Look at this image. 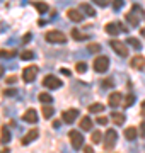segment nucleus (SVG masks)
I'll list each match as a JSON object with an SVG mask.
<instances>
[{"label":"nucleus","instance_id":"f257e3e1","mask_svg":"<svg viewBox=\"0 0 145 153\" xmlns=\"http://www.w3.org/2000/svg\"><path fill=\"white\" fill-rule=\"evenodd\" d=\"M132 9H133V10L126 14V21L130 22V26L135 27V26L140 24V17L144 16V10H142V7H138V5H133Z\"/></svg>","mask_w":145,"mask_h":153},{"label":"nucleus","instance_id":"f03ea898","mask_svg":"<svg viewBox=\"0 0 145 153\" xmlns=\"http://www.w3.org/2000/svg\"><path fill=\"white\" fill-rule=\"evenodd\" d=\"M45 39L48 41V43H65L67 41V36L61 33V31H48V33L45 34Z\"/></svg>","mask_w":145,"mask_h":153},{"label":"nucleus","instance_id":"7ed1b4c3","mask_svg":"<svg viewBox=\"0 0 145 153\" xmlns=\"http://www.w3.org/2000/svg\"><path fill=\"white\" fill-rule=\"evenodd\" d=\"M68 138H70V143H72V146L75 148V150L84 148V136H82L77 129H72V131L68 133Z\"/></svg>","mask_w":145,"mask_h":153},{"label":"nucleus","instance_id":"20e7f679","mask_svg":"<svg viewBox=\"0 0 145 153\" xmlns=\"http://www.w3.org/2000/svg\"><path fill=\"white\" fill-rule=\"evenodd\" d=\"M92 66H94V70L97 73H104L109 68V60H108L106 56H97L94 60V63H92Z\"/></svg>","mask_w":145,"mask_h":153},{"label":"nucleus","instance_id":"39448f33","mask_svg":"<svg viewBox=\"0 0 145 153\" xmlns=\"http://www.w3.org/2000/svg\"><path fill=\"white\" fill-rule=\"evenodd\" d=\"M116 140H118V134L114 129H108L106 134H104V148L106 150H113L114 145H116Z\"/></svg>","mask_w":145,"mask_h":153},{"label":"nucleus","instance_id":"423d86ee","mask_svg":"<svg viewBox=\"0 0 145 153\" xmlns=\"http://www.w3.org/2000/svg\"><path fill=\"white\" fill-rule=\"evenodd\" d=\"M43 85H45L46 88L55 90V88L61 87V80L58 78V76H55V75H46L45 78H43Z\"/></svg>","mask_w":145,"mask_h":153},{"label":"nucleus","instance_id":"0eeeda50","mask_svg":"<svg viewBox=\"0 0 145 153\" xmlns=\"http://www.w3.org/2000/svg\"><path fill=\"white\" fill-rule=\"evenodd\" d=\"M111 48L116 51V55H120L121 58H125V56H128V48H126V44L121 43V41H118V39H111Z\"/></svg>","mask_w":145,"mask_h":153},{"label":"nucleus","instance_id":"6e6552de","mask_svg":"<svg viewBox=\"0 0 145 153\" xmlns=\"http://www.w3.org/2000/svg\"><path fill=\"white\" fill-rule=\"evenodd\" d=\"M36 75H38V66H34V65H31V66H26L22 70V80L24 82H33L34 78H36Z\"/></svg>","mask_w":145,"mask_h":153},{"label":"nucleus","instance_id":"1a4fd4ad","mask_svg":"<svg viewBox=\"0 0 145 153\" xmlns=\"http://www.w3.org/2000/svg\"><path fill=\"white\" fill-rule=\"evenodd\" d=\"M77 117H78V109H67V111H63V114H61V119L67 124H72Z\"/></svg>","mask_w":145,"mask_h":153},{"label":"nucleus","instance_id":"9d476101","mask_svg":"<svg viewBox=\"0 0 145 153\" xmlns=\"http://www.w3.org/2000/svg\"><path fill=\"white\" fill-rule=\"evenodd\" d=\"M22 121H26V123H29V124H34V123H38V112H36V109L29 107V109L22 114Z\"/></svg>","mask_w":145,"mask_h":153},{"label":"nucleus","instance_id":"9b49d317","mask_svg":"<svg viewBox=\"0 0 145 153\" xmlns=\"http://www.w3.org/2000/svg\"><path fill=\"white\" fill-rule=\"evenodd\" d=\"M121 102H123V95L120 92L109 94V97H108V104H109V107H120Z\"/></svg>","mask_w":145,"mask_h":153},{"label":"nucleus","instance_id":"f8f14e48","mask_svg":"<svg viewBox=\"0 0 145 153\" xmlns=\"http://www.w3.org/2000/svg\"><path fill=\"white\" fill-rule=\"evenodd\" d=\"M67 16H68V19L73 21V22H82V21H84V14L78 10V9H68Z\"/></svg>","mask_w":145,"mask_h":153},{"label":"nucleus","instance_id":"ddd939ff","mask_svg":"<svg viewBox=\"0 0 145 153\" xmlns=\"http://www.w3.org/2000/svg\"><path fill=\"white\" fill-rule=\"evenodd\" d=\"M130 66H132V68H135V70H142V68L145 66V58L142 55L133 56V58L130 60Z\"/></svg>","mask_w":145,"mask_h":153},{"label":"nucleus","instance_id":"4468645a","mask_svg":"<svg viewBox=\"0 0 145 153\" xmlns=\"http://www.w3.org/2000/svg\"><path fill=\"white\" fill-rule=\"evenodd\" d=\"M38 134H39V131L38 129H36V128H34V129H29L28 133H26V136L22 138V145H29V143H33L34 140H36V138H38Z\"/></svg>","mask_w":145,"mask_h":153},{"label":"nucleus","instance_id":"2eb2a0df","mask_svg":"<svg viewBox=\"0 0 145 153\" xmlns=\"http://www.w3.org/2000/svg\"><path fill=\"white\" fill-rule=\"evenodd\" d=\"M104 31H106L109 36H116L120 34V27H118V22H108L104 26Z\"/></svg>","mask_w":145,"mask_h":153},{"label":"nucleus","instance_id":"dca6fc26","mask_svg":"<svg viewBox=\"0 0 145 153\" xmlns=\"http://www.w3.org/2000/svg\"><path fill=\"white\" fill-rule=\"evenodd\" d=\"M80 129L82 131H90L92 129V119H90L89 116H84L80 119Z\"/></svg>","mask_w":145,"mask_h":153},{"label":"nucleus","instance_id":"f3484780","mask_svg":"<svg viewBox=\"0 0 145 153\" xmlns=\"http://www.w3.org/2000/svg\"><path fill=\"white\" fill-rule=\"evenodd\" d=\"M0 141L2 143H9L10 141V131H9L7 126H2V128H0Z\"/></svg>","mask_w":145,"mask_h":153},{"label":"nucleus","instance_id":"a211bd4d","mask_svg":"<svg viewBox=\"0 0 145 153\" xmlns=\"http://www.w3.org/2000/svg\"><path fill=\"white\" fill-rule=\"evenodd\" d=\"M111 119H113V123H114V124L121 126L123 123L126 121V117H125V114H123V112H113V114H111Z\"/></svg>","mask_w":145,"mask_h":153},{"label":"nucleus","instance_id":"6ab92c4d","mask_svg":"<svg viewBox=\"0 0 145 153\" xmlns=\"http://www.w3.org/2000/svg\"><path fill=\"white\" fill-rule=\"evenodd\" d=\"M78 10H82L85 16H94L96 14V10L90 7V4H80V5H78Z\"/></svg>","mask_w":145,"mask_h":153},{"label":"nucleus","instance_id":"aec40b11","mask_svg":"<svg viewBox=\"0 0 145 153\" xmlns=\"http://www.w3.org/2000/svg\"><path fill=\"white\" fill-rule=\"evenodd\" d=\"M33 5L39 14H45V12H48V9H50L48 4H45V2H33Z\"/></svg>","mask_w":145,"mask_h":153},{"label":"nucleus","instance_id":"412c9836","mask_svg":"<svg viewBox=\"0 0 145 153\" xmlns=\"http://www.w3.org/2000/svg\"><path fill=\"white\" fill-rule=\"evenodd\" d=\"M123 134H125V138H126V140H130V141H132V140H135V138H137V129H135L133 126H130V128H126V129H125V133H123Z\"/></svg>","mask_w":145,"mask_h":153},{"label":"nucleus","instance_id":"4be33fe9","mask_svg":"<svg viewBox=\"0 0 145 153\" xmlns=\"http://www.w3.org/2000/svg\"><path fill=\"white\" fill-rule=\"evenodd\" d=\"M102 111H104V105L99 104V102H94V104L89 105V112H92V114H99Z\"/></svg>","mask_w":145,"mask_h":153},{"label":"nucleus","instance_id":"5701e85b","mask_svg":"<svg viewBox=\"0 0 145 153\" xmlns=\"http://www.w3.org/2000/svg\"><path fill=\"white\" fill-rule=\"evenodd\" d=\"M39 102H41V104H51V102H53V99H51V94H46V92H41L39 94Z\"/></svg>","mask_w":145,"mask_h":153},{"label":"nucleus","instance_id":"b1692460","mask_svg":"<svg viewBox=\"0 0 145 153\" xmlns=\"http://www.w3.org/2000/svg\"><path fill=\"white\" fill-rule=\"evenodd\" d=\"M72 38L77 39V41H84V39H89V36H87V34H82L78 29H73L72 31Z\"/></svg>","mask_w":145,"mask_h":153},{"label":"nucleus","instance_id":"393cba45","mask_svg":"<svg viewBox=\"0 0 145 153\" xmlns=\"http://www.w3.org/2000/svg\"><path fill=\"white\" fill-rule=\"evenodd\" d=\"M53 112H55V111H53V107H51L50 104L43 105V116H45L46 119H50L51 116H53Z\"/></svg>","mask_w":145,"mask_h":153},{"label":"nucleus","instance_id":"a878e982","mask_svg":"<svg viewBox=\"0 0 145 153\" xmlns=\"http://www.w3.org/2000/svg\"><path fill=\"white\" fill-rule=\"evenodd\" d=\"M126 43H128L130 46H133L135 49H142V43H140L138 39H135V38H128V39H126Z\"/></svg>","mask_w":145,"mask_h":153},{"label":"nucleus","instance_id":"bb28decb","mask_svg":"<svg viewBox=\"0 0 145 153\" xmlns=\"http://www.w3.org/2000/svg\"><path fill=\"white\" fill-rule=\"evenodd\" d=\"M14 53V49H0V58H12Z\"/></svg>","mask_w":145,"mask_h":153},{"label":"nucleus","instance_id":"cd10ccee","mask_svg":"<svg viewBox=\"0 0 145 153\" xmlns=\"http://www.w3.org/2000/svg\"><path fill=\"white\" fill-rule=\"evenodd\" d=\"M33 58H34V53L29 51V49H24L21 53V60H33Z\"/></svg>","mask_w":145,"mask_h":153},{"label":"nucleus","instance_id":"c85d7f7f","mask_svg":"<svg viewBox=\"0 0 145 153\" xmlns=\"http://www.w3.org/2000/svg\"><path fill=\"white\" fill-rule=\"evenodd\" d=\"M133 102H135V95H133V94H128L126 99H125V102H123V105H125V107H130Z\"/></svg>","mask_w":145,"mask_h":153},{"label":"nucleus","instance_id":"c756f323","mask_svg":"<svg viewBox=\"0 0 145 153\" xmlns=\"http://www.w3.org/2000/svg\"><path fill=\"white\" fill-rule=\"evenodd\" d=\"M75 70H77V73H85L87 71V65H85L84 61H80V63L75 65Z\"/></svg>","mask_w":145,"mask_h":153},{"label":"nucleus","instance_id":"7c9ffc66","mask_svg":"<svg viewBox=\"0 0 145 153\" xmlns=\"http://www.w3.org/2000/svg\"><path fill=\"white\" fill-rule=\"evenodd\" d=\"M90 138H92V143H99L101 138H102V133H101V131H92Z\"/></svg>","mask_w":145,"mask_h":153},{"label":"nucleus","instance_id":"2f4dec72","mask_svg":"<svg viewBox=\"0 0 145 153\" xmlns=\"http://www.w3.org/2000/svg\"><path fill=\"white\" fill-rule=\"evenodd\" d=\"M87 49H89L90 53H99V51H101V46H99V44H96V43H90L89 46H87Z\"/></svg>","mask_w":145,"mask_h":153},{"label":"nucleus","instance_id":"473e14b6","mask_svg":"<svg viewBox=\"0 0 145 153\" xmlns=\"http://www.w3.org/2000/svg\"><path fill=\"white\" fill-rule=\"evenodd\" d=\"M94 4H97V5H101V7H106V5H109L111 4V0H92Z\"/></svg>","mask_w":145,"mask_h":153},{"label":"nucleus","instance_id":"72a5a7b5","mask_svg":"<svg viewBox=\"0 0 145 153\" xmlns=\"http://www.w3.org/2000/svg\"><path fill=\"white\" fill-rule=\"evenodd\" d=\"M123 0H113V7H114V10H118V9H121L123 7Z\"/></svg>","mask_w":145,"mask_h":153},{"label":"nucleus","instance_id":"f704fd0d","mask_svg":"<svg viewBox=\"0 0 145 153\" xmlns=\"http://www.w3.org/2000/svg\"><path fill=\"white\" fill-rule=\"evenodd\" d=\"M140 136L145 138V121H142V124H140Z\"/></svg>","mask_w":145,"mask_h":153},{"label":"nucleus","instance_id":"c9c22d12","mask_svg":"<svg viewBox=\"0 0 145 153\" xmlns=\"http://www.w3.org/2000/svg\"><path fill=\"white\" fill-rule=\"evenodd\" d=\"M96 121H97L99 124H106V123H108V117H104V116H101V117H97Z\"/></svg>","mask_w":145,"mask_h":153},{"label":"nucleus","instance_id":"e433bc0d","mask_svg":"<svg viewBox=\"0 0 145 153\" xmlns=\"http://www.w3.org/2000/svg\"><path fill=\"white\" fill-rule=\"evenodd\" d=\"M84 153H94L92 146H84Z\"/></svg>","mask_w":145,"mask_h":153},{"label":"nucleus","instance_id":"4c0bfd02","mask_svg":"<svg viewBox=\"0 0 145 153\" xmlns=\"http://www.w3.org/2000/svg\"><path fill=\"white\" fill-rule=\"evenodd\" d=\"M22 41H24V43H28V41H31V33H28V34H26V36L22 38Z\"/></svg>","mask_w":145,"mask_h":153},{"label":"nucleus","instance_id":"58836bf2","mask_svg":"<svg viewBox=\"0 0 145 153\" xmlns=\"http://www.w3.org/2000/svg\"><path fill=\"white\" fill-rule=\"evenodd\" d=\"M5 95H16V90H5Z\"/></svg>","mask_w":145,"mask_h":153},{"label":"nucleus","instance_id":"ea45409f","mask_svg":"<svg viewBox=\"0 0 145 153\" xmlns=\"http://www.w3.org/2000/svg\"><path fill=\"white\" fill-rule=\"evenodd\" d=\"M140 112H142V116H145V100L142 102V109H140Z\"/></svg>","mask_w":145,"mask_h":153},{"label":"nucleus","instance_id":"a19ab883","mask_svg":"<svg viewBox=\"0 0 145 153\" xmlns=\"http://www.w3.org/2000/svg\"><path fill=\"white\" fill-rule=\"evenodd\" d=\"M7 82H9V83H12V82H16V76H9V78H7Z\"/></svg>","mask_w":145,"mask_h":153},{"label":"nucleus","instance_id":"79ce46f5","mask_svg":"<svg viewBox=\"0 0 145 153\" xmlns=\"http://www.w3.org/2000/svg\"><path fill=\"white\" fill-rule=\"evenodd\" d=\"M4 75V66H0V76Z\"/></svg>","mask_w":145,"mask_h":153},{"label":"nucleus","instance_id":"37998d69","mask_svg":"<svg viewBox=\"0 0 145 153\" xmlns=\"http://www.w3.org/2000/svg\"><path fill=\"white\" fill-rule=\"evenodd\" d=\"M0 153H7V150L5 148H0Z\"/></svg>","mask_w":145,"mask_h":153},{"label":"nucleus","instance_id":"c03bdc74","mask_svg":"<svg viewBox=\"0 0 145 153\" xmlns=\"http://www.w3.org/2000/svg\"><path fill=\"white\" fill-rule=\"evenodd\" d=\"M142 36H144V38H145V27L142 29Z\"/></svg>","mask_w":145,"mask_h":153}]
</instances>
